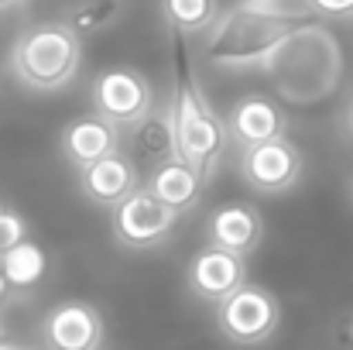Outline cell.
Returning <instances> with one entry per match:
<instances>
[{"label": "cell", "mask_w": 353, "mask_h": 350, "mask_svg": "<svg viewBox=\"0 0 353 350\" xmlns=\"http://www.w3.org/2000/svg\"><path fill=\"white\" fill-rule=\"evenodd\" d=\"M48 350H100L103 323L93 306L86 302H62L45 320Z\"/></svg>", "instance_id": "9"}, {"label": "cell", "mask_w": 353, "mask_h": 350, "mask_svg": "<svg viewBox=\"0 0 353 350\" xmlns=\"http://www.w3.org/2000/svg\"><path fill=\"white\" fill-rule=\"evenodd\" d=\"M117 10H120L117 0H86V3L76 7L69 28H72L76 35H97L100 28H107V24L117 17Z\"/></svg>", "instance_id": "19"}, {"label": "cell", "mask_w": 353, "mask_h": 350, "mask_svg": "<svg viewBox=\"0 0 353 350\" xmlns=\"http://www.w3.org/2000/svg\"><path fill=\"white\" fill-rule=\"evenodd\" d=\"M21 240H28V224L17 213H0V254H7L10 247H17Z\"/></svg>", "instance_id": "20"}, {"label": "cell", "mask_w": 353, "mask_h": 350, "mask_svg": "<svg viewBox=\"0 0 353 350\" xmlns=\"http://www.w3.org/2000/svg\"><path fill=\"white\" fill-rule=\"evenodd\" d=\"M216 323H220L227 340H234L240 347H254V344H264L278 330L281 306L268 289H257V285L243 282L227 299H220Z\"/></svg>", "instance_id": "5"}, {"label": "cell", "mask_w": 353, "mask_h": 350, "mask_svg": "<svg viewBox=\"0 0 353 350\" xmlns=\"http://www.w3.org/2000/svg\"><path fill=\"white\" fill-rule=\"evenodd\" d=\"M134 189H137V172L120 151L83 168V193L97 206H117L120 200L130 196Z\"/></svg>", "instance_id": "13"}, {"label": "cell", "mask_w": 353, "mask_h": 350, "mask_svg": "<svg viewBox=\"0 0 353 350\" xmlns=\"http://www.w3.org/2000/svg\"><path fill=\"white\" fill-rule=\"evenodd\" d=\"M79 35L69 24H38L17 38L10 52V69L24 86L52 93L79 72Z\"/></svg>", "instance_id": "4"}, {"label": "cell", "mask_w": 353, "mask_h": 350, "mask_svg": "<svg viewBox=\"0 0 353 350\" xmlns=\"http://www.w3.org/2000/svg\"><path fill=\"white\" fill-rule=\"evenodd\" d=\"M14 3H17V0H0V10H3V7H14Z\"/></svg>", "instance_id": "25"}, {"label": "cell", "mask_w": 353, "mask_h": 350, "mask_svg": "<svg viewBox=\"0 0 353 350\" xmlns=\"http://www.w3.org/2000/svg\"><path fill=\"white\" fill-rule=\"evenodd\" d=\"M168 110H172V120H175L179 158L185 165H192L199 172V179L206 182L213 175V168H216V158L227 148V124L216 117L213 104L199 90V83L192 79L189 66H182V59H179V72H175V90H172Z\"/></svg>", "instance_id": "3"}, {"label": "cell", "mask_w": 353, "mask_h": 350, "mask_svg": "<svg viewBox=\"0 0 353 350\" xmlns=\"http://www.w3.org/2000/svg\"><path fill=\"white\" fill-rule=\"evenodd\" d=\"M210 240H213V247H223V251L243 257L261 240V217H257V210L243 206V203L216 210L213 220H210Z\"/></svg>", "instance_id": "15"}, {"label": "cell", "mask_w": 353, "mask_h": 350, "mask_svg": "<svg viewBox=\"0 0 353 350\" xmlns=\"http://www.w3.org/2000/svg\"><path fill=\"white\" fill-rule=\"evenodd\" d=\"M243 285V257L240 254H230L223 247H203L192 264H189V289L203 299H227L234 289Z\"/></svg>", "instance_id": "10"}, {"label": "cell", "mask_w": 353, "mask_h": 350, "mask_svg": "<svg viewBox=\"0 0 353 350\" xmlns=\"http://www.w3.org/2000/svg\"><path fill=\"white\" fill-rule=\"evenodd\" d=\"M0 268H3V282L7 289H31L41 282L45 275V251L31 240H21L17 247H10L7 254H0Z\"/></svg>", "instance_id": "17"}, {"label": "cell", "mask_w": 353, "mask_h": 350, "mask_svg": "<svg viewBox=\"0 0 353 350\" xmlns=\"http://www.w3.org/2000/svg\"><path fill=\"white\" fill-rule=\"evenodd\" d=\"M148 193L165 203L168 210L175 213H185L199 203L203 196V179L192 165H185L182 158H168V162H158L151 179H148Z\"/></svg>", "instance_id": "12"}, {"label": "cell", "mask_w": 353, "mask_h": 350, "mask_svg": "<svg viewBox=\"0 0 353 350\" xmlns=\"http://www.w3.org/2000/svg\"><path fill=\"white\" fill-rule=\"evenodd\" d=\"M250 3H264V7H281L285 0H250Z\"/></svg>", "instance_id": "22"}, {"label": "cell", "mask_w": 353, "mask_h": 350, "mask_svg": "<svg viewBox=\"0 0 353 350\" xmlns=\"http://www.w3.org/2000/svg\"><path fill=\"white\" fill-rule=\"evenodd\" d=\"M134 148L141 158H151V162H168V158H179V148H175V120L172 110H148L141 120H134Z\"/></svg>", "instance_id": "16"}, {"label": "cell", "mask_w": 353, "mask_h": 350, "mask_svg": "<svg viewBox=\"0 0 353 350\" xmlns=\"http://www.w3.org/2000/svg\"><path fill=\"white\" fill-rule=\"evenodd\" d=\"M175 220H179V213L168 210L165 203H158L148 189H134L110 213L114 233L127 247H151V244L165 240L175 231Z\"/></svg>", "instance_id": "6"}, {"label": "cell", "mask_w": 353, "mask_h": 350, "mask_svg": "<svg viewBox=\"0 0 353 350\" xmlns=\"http://www.w3.org/2000/svg\"><path fill=\"white\" fill-rule=\"evenodd\" d=\"M0 213H3V203H0Z\"/></svg>", "instance_id": "26"}, {"label": "cell", "mask_w": 353, "mask_h": 350, "mask_svg": "<svg viewBox=\"0 0 353 350\" xmlns=\"http://www.w3.org/2000/svg\"><path fill=\"white\" fill-rule=\"evenodd\" d=\"M161 10L175 31H203L216 21V0H161Z\"/></svg>", "instance_id": "18"}, {"label": "cell", "mask_w": 353, "mask_h": 350, "mask_svg": "<svg viewBox=\"0 0 353 350\" xmlns=\"http://www.w3.org/2000/svg\"><path fill=\"white\" fill-rule=\"evenodd\" d=\"M299 172H302V158H299L295 144H288L285 137L250 144L240 155V175L247 179V186H254L261 193H281V189L295 186Z\"/></svg>", "instance_id": "8"}, {"label": "cell", "mask_w": 353, "mask_h": 350, "mask_svg": "<svg viewBox=\"0 0 353 350\" xmlns=\"http://www.w3.org/2000/svg\"><path fill=\"white\" fill-rule=\"evenodd\" d=\"M312 21H316L312 10H288V7H264L240 0L236 7L216 17L206 38V62L216 69L264 66L299 28Z\"/></svg>", "instance_id": "1"}, {"label": "cell", "mask_w": 353, "mask_h": 350, "mask_svg": "<svg viewBox=\"0 0 353 350\" xmlns=\"http://www.w3.org/2000/svg\"><path fill=\"white\" fill-rule=\"evenodd\" d=\"M281 130H285V117L278 110V104L268 97H243L227 124V134H234L243 148L281 137Z\"/></svg>", "instance_id": "14"}, {"label": "cell", "mask_w": 353, "mask_h": 350, "mask_svg": "<svg viewBox=\"0 0 353 350\" xmlns=\"http://www.w3.org/2000/svg\"><path fill=\"white\" fill-rule=\"evenodd\" d=\"M347 127H350V134H353V104H350V110H347Z\"/></svg>", "instance_id": "23"}, {"label": "cell", "mask_w": 353, "mask_h": 350, "mask_svg": "<svg viewBox=\"0 0 353 350\" xmlns=\"http://www.w3.org/2000/svg\"><path fill=\"white\" fill-rule=\"evenodd\" d=\"M7 292V282H3V268H0V295Z\"/></svg>", "instance_id": "24"}, {"label": "cell", "mask_w": 353, "mask_h": 350, "mask_svg": "<svg viewBox=\"0 0 353 350\" xmlns=\"http://www.w3.org/2000/svg\"><path fill=\"white\" fill-rule=\"evenodd\" d=\"M264 69L274 76L278 93L285 100H292L295 107H312L316 100L330 97L333 86L340 83L343 59H340V48L330 38V31L312 21V24L299 28L264 62Z\"/></svg>", "instance_id": "2"}, {"label": "cell", "mask_w": 353, "mask_h": 350, "mask_svg": "<svg viewBox=\"0 0 353 350\" xmlns=\"http://www.w3.org/2000/svg\"><path fill=\"white\" fill-rule=\"evenodd\" d=\"M316 17H347L353 14V0H305Z\"/></svg>", "instance_id": "21"}, {"label": "cell", "mask_w": 353, "mask_h": 350, "mask_svg": "<svg viewBox=\"0 0 353 350\" xmlns=\"http://www.w3.org/2000/svg\"><path fill=\"white\" fill-rule=\"evenodd\" d=\"M93 107L110 124H134L154 107V97L137 69H110L93 83Z\"/></svg>", "instance_id": "7"}, {"label": "cell", "mask_w": 353, "mask_h": 350, "mask_svg": "<svg viewBox=\"0 0 353 350\" xmlns=\"http://www.w3.org/2000/svg\"><path fill=\"white\" fill-rule=\"evenodd\" d=\"M117 144H120L117 124H110L107 117H100V114L72 120L65 127V134H62V151H65V158L76 168H86V165L114 155Z\"/></svg>", "instance_id": "11"}]
</instances>
